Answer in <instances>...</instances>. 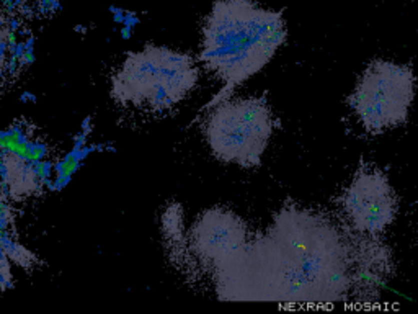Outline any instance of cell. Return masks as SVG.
<instances>
[{
  "label": "cell",
  "mask_w": 418,
  "mask_h": 314,
  "mask_svg": "<svg viewBox=\"0 0 418 314\" xmlns=\"http://www.w3.org/2000/svg\"><path fill=\"white\" fill-rule=\"evenodd\" d=\"M7 196L0 195V232L9 231V227L14 223V214H12V208L7 203Z\"/></svg>",
  "instance_id": "8fae6325"
},
{
  "label": "cell",
  "mask_w": 418,
  "mask_h": 314,
  "mask_svg": "<svg viewBox=\"0 0 418 314\" xmlns=\"http://www.w3.org/2000/svg\"><path fill=\"white\" fill-rule=\"evenodd\" d=\"M110 12L113 14V20L116 23H124V17H126V12L123 9H118V7H110Z\"/></svg>",
  "instance_id": "5bb4252c"
},
{
  "label": "cell",
  "mask_w": 418,
  "mask_h": 314,
  "mask_svg": "<svg viewBox=\"0 0 418 314\" xmlns=\"http://www.w3.org/2000/svg\"><path fill=\"white\" fill-rule=\"evenodd\" d=\"M131 35H133V28L126 27V25H123V30H121V36H123V38L124 40H129Z\"/></svg>",
  "instance_id": "2e32d148"
},
{
  "label": "cell",
  "mask_w": 418,
  "mask_h": 314,
  "mask_svg": "<svg viewBox=\"0 0 418 314\" xmlns=\"http://www.w3.org/2000/svg\"><path fill=\"white\" fill-rule=\"evenodd\" d=\"M198 69L191 56L147 45L129 53L111 79V95L121 105L165 112L173 108L196 85Z\"/></svg>",
  "instance_id": "3957f363"
},
{
  "label": "cell",
  "mask_w": 418,
  "mask_h": 314,
  "mask_svg": "<svg viewBox=\"0 0 418 314\" xmlns=\"http://www.w3.org/2000/svg\"><path fill=\"white\" fill-rule=\"evenodd\" d=\"M416 94L415 72L407 64L374 59L361 72L346 105L369 134H382L408 121Z\"/></svg>",
  "instance_id": "5b68a950"
},
{
  "label": "cell",
  "mask_w": 418,
  "mask_h": 314,
  "mask_svg": "<svg viewBox=\"0 0 418 314\" xmlns=\"http://www.w3.org/2000/svg\"><path fill=\"white\" fill-rule=\"evenodd\" d=\"M20 102H23V103H27V102H36V97L31 94V92H23V94L20 95Z\"/></svg>",
  "instance_id": "9a60e30c"
},
{
  "label": "cell",
  "mask_w": 418,
  "mask_h": 314,
  "mask_svg": "<svg viewBox=\"0 0 418 314\" xmlns=\"http://www.w3.org/2000/svg\"><path fill=\"white\" fill-rule=\"evenodd\" d=\"M274 131L271 108L263 97L222 100L206 120L204 134L214 156L222 162L255 169Z\"/></svg>",
  "instance_id": "277c9868"
},
{
  "label": "cell",
  "mask_w": 418,
  "mask_h": 314,
  "mask_svg": "<svg viewBox=\"0 0 418 314\" xmlns=\"http://www.w3.org/2000/svg\"><path fill=\"white\" fill-rule=\"evenodd\" d=\"M36 4L43 15H54L61 10V0H36Z\"/></svg>",
  "instance_id": "7c38bea8"
},
{
  "label": "cell",
  "mask_w": 418,
  "mask_h": 314,
  "mask_svg": "<svg viewBox=\"0 0 418 314\" xmlns=\"http://www.w3.org/2000/svg\"><path fill=\"white\" fill-rule=\"evenodd\" d=\"M288 38L281 12L253 0H217L203 25L199 59L224 82L211 105L232 94L274 58Z\"/></svg>",
  "instance_id": "7a4b0ae2"
},
{
  "label": "cell",
  "mask_w": 418,
  "mask_h": 314,
  "mask_svg": "<svg viewBox=\"0 0 418 314\" xmlns=\"http://www.w3.org/2000/svg\"><path fill=\"white\" fill-rule=\"evenodd\" d=\"M182 208L178 203L170 205L162 216V227H164V234L167 239L178 245L180 241H183V223H182Z\"/></svg>",
  "instance_id": "9c48e42d"
},
{
  "label": "cell",
  "mask_w": 418,
  "mask_h": 314,
  "mask_svg": "<svg viewBox=\"0 0 418 314\" xmlns=\"http://www.w3.org/2000/svg\"><path fill=\"white\" fill-rule=\"evenodd\" d=\"M9 260H10L9 255L5 254L2 244H0V290H9V288H14V278H12Z\"/></svg>",
  "instance_id": "30bf717a"
},
{
  "label": "cell",
  "mask_w": 418,
  "mask_h": 314,
  "mask_svg": "<svg viewBox=\"0 0 418 314\" xmlns=\"http://www.w3.org/2000/svg\"><path fill=\"white\" fill-rule=\"evenodd\" d=\"M247 224L237 214L222 208L206 211L191 231L196 254L224 268L247 247Z\"/></svg>",
  "instance_id": "52a82bcc"
},
{
  "label": "cell",
  "mask_w": 418,
  "mask_h": 314,
  "mask_svg": "<svg viewBox=\"0 0 418 314\" xmlns=\"http://www.w3.org/2000/svg\"><path fill=\"white\" fill-rule=\"evenodd\" d=\"M348 223L363 236L376 237L395 223L398 198L387 174L371 164L359 165L340 196Z\"/></svg>",
  "instance_id": "8992f818"
},
{
  "label": "cell",
  "mask_w": 418,
  "mask_h": 314,
  "mask_svg": "<svg viewBox=\"0 0 418 314\" xmlns=\"http://www.w3.org/2000/svg\"><path fill=\"white\" fill-rule=\"evenodd\" d=\"M90 129H92V120L90 118H85V121L82 123V131L90 133Z\"/></svg>",
  "instance_id": "e0dca14e"
},
{
  "label": "cell",
  "mask_w": 418,
  "mask_h": 314,
  "mask_svg": "<svg viewBox=\"0 0 418 314\" xmlns=\"http://www.w3.org/2000/svg\"><path fill=\"white\" fill-rule=\"evenodd\" d=\"M0 244H2L5 254L9 255L10 260L22 265L23 268H31L36 263V257L33 252L25 249L14 236H10L9 231L0 232Z\"/></svg>",
  "instance_id": "ba28073f"
},
{
  "label": "cell",
  "mask_w": 418,
  "mask_h": 314,
  "mask_svg": "<svg viewBox=\"0 0 418 314\" xmlns=\"http://www.w3.org/2000/svg\"><path fill=\"white\" fill-rule=\"evenodd\" d=\"M137 23H139V17H137V14H134V12H126V17H124V23L123 25L134 28Z\"/></svg>",
  "instance_id": "4fadbf2b"
},
{
  "label": "cell",
  "mask_w": 418,
  "mask_h": 314,
  "mask_svg": "<svg viewBox=\"0 0 418 314\" xmlns=\"http://www.w3.org/2000/svg\"><path fill=\"white\" fill-rule=\"evenodd\" d=\"M226 268L235 275L232 298L288 304L338 303L353 280L340 231L320 213L291 205Z\"/></svg>",
  "instance_id": "6da1fadb"
}]
</instances>
